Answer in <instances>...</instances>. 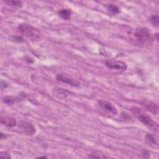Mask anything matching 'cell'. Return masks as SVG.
<instances>
[{"label": "cell", "mask_w": 159, "mask_h": 159, "mask_svg": "<svg viewBox=\"0 0 159 159\" xmlns=\"http://www.w3.org/2000/svg\"><path fill=\"white\" fill-rule=\"evenodd\" d=\"M99 108L103 112L111 116H116L117 114V109L111 102L106 100H99L98 101Z\"/></svg>", "instance_id": "obj_4"}, {"label": "cell", "mask_w": 159, "mask_h": 159, "mask_svg": "<svg viewBox=\"0 0 159 159\" xmlns=\"http://www.w3.org/2000/svg\"><path fill=\"white\" fill-rule=\"evenodd\" d=\"M47 158L46 156H40V157H38L37 158Z\"/></svg>", "instance_id": "obj_22"}, {"label": "cell", "mask_w": 159, "mask_h": 159, "mask_svg": "<svg viewBox=\"0 0 159 159\" xmlns=\"http://www.w3.org/2000/svg\"><path fill=\"white\" fill-rule=\"evenodd\" d=\"M19 127L28 135H33L36 132L35 127L32 123L27 121H22L19 124Z\"/></svg>", "instance_id": "obj_8"}, {"label": "cell", "mask_w": 159, "mask_h": 159, "mask_svg": "<svg viewBox=\"0 0 159 159\" xmlns=\"http://www.w3.org/2000/svg\"><path fill=\"white\" fill-rule=\"evenodd\" d=\"M55 78L58 81H60L61 83L69 84L72 86H78L80 85L78 81L73 78L71 76L65 73L57 74L55 76Z\"/></svg>", "instance_id": "obj_6"}, {"label": "cell", "mask_w": 159, "mask_h": 159, "mask_svg": "<svg viewBox=\"0 0 159 159\" xmlns=\"http://www.w3.org/2000/svg\"><path fill=\"white\" fill-rule=\"evenodd\" d=\"M18 99H19V98H16L13 96H6L2 98V101L4 103L10 105L14 103Z\"/></svg>", "instance_id": "obj_15"}, {"label": "cell", "mask_w": 159, "mask_h": 159, "mask_svg": "<svg viewBox=\"0 0 159 159\" xmlns=\"http://www.w3.org/2000/svg\"><path fill=\"white\" fill-rule=\"evenodd\" d=\"M17 30L33 42L39 41L42 37L40 31L38 29L28 24H20L17 27Z\"/></svg>", "instance_id": "obj_3"}, {"label": "cell", "mask_w": 159, "mask_h": 159, "mask_svg": "<svg viewBox=\"0 0 159 159\" xmlns=\"http://www.w3.org/2000/svg\"><path fill=\"white\" fill-rule=\"evenodd\" d=\"M52 94L55 97L60 99H64L70 96L71 94V92L66 89L57 86L53 88Z\"/></svg>", "instance_id": "obj_7"}, {"label": "cell", "mask_w": 159, "mask_h": 159, "mask_svg": "<svg viewBox=\"0 0 159 159\" xmlns=\"http://www.w3.org/2000/svg\"><path fill=\"white\" fill-rule=\"evenodd\" d=\"M131 112L147 128L154 132H158V125L153 119L140 108L132 106L130 109Z\"/></svg>", "instance_id": "obj_1"}, {"label": "cell", "mask_w": 159, "mask_h": 159, "mask_svg": "<svg viewBox=\"0 0 159 159\" xmlns=\"http://www.w3.org/2000/svg\"><path fill=\"white\" fill-rule=\"evenodd\" d=\"M89 158H109V157L108 156H106L104 154H96V153H92V154H90L88 156Z\"/></svg>", "instance_id": "obj_17"}, {"label": "cell", "mask_w": 159, "mask_h": 159, "mask_svg": "<svg viewBox=\"0 0 159 159\" xmlns=\"http://www.w3.org/2000/svg\"><path fill=\"white\" fill-rule=\"evenodd\" d=\"M145 141L146 143L150 147L153 148H158V137L155 135L152 134H147L145 137Z\"/></svg>", "instance_id": "obj_11"}, {"label": "cell", "mask_w": 159, "mask_h": 159, "mask_svg": "<svg viewBox=\"0 0 159 159\" xmlns=\"http://www.w3.org/2000/svg\"><path fill=\"white\" fill-rule=\"evenodd\" d=\"M141 104L148 111L157 115L158 112V106L157 103L148 100H143L141 102Z\"/></svg>", "instance_id": "obj_9"}, {"label": "cell", "mask_w": 159, "mask_h": 159, "mask_svg": "<svg viewBox=\"0 0 159 159\" xmlns=\"http://www.w3.org/2000/svg\"><path fill=\"white\" fill-rule=\"evenodd\" d=\"M58 15L61 19L65 20H68L71 19V11L69 9H59L57 12Z\"/></svg>", "instance_id": "obj_12"}, {"label": "cell", "mask_w": 159, "mask_h": 159, "mask_svg": "<svg viewBox=\"0 0 159 159\" xmlns=\"http://www.w3.org/2000/svg\"><path fill=\"white\" fill-rule=\"evenodd\" d=\"M7 86H8V84H7V83L6 82H5V81H4L2 80L1 81V89L6 88L7 87Z\"/></svg>", "instance_id": "obj_19"}, {"label": "cell", "mask_w": 159, "mask_h": 159, "mask_svg": "<svg viewBox=\"0 0 159 159\" xmlns=\"http://www.w3.org/2000/svg\"><path fill=\"white\" fill-rule=\"evenodd\" d=\"M4 2L8 6L17 7H21L23 5L22 2L19 1H4Z\"/></svg>", "instance_id": "obj_14"}, {"label": "cell", "mask_w": 159, "mask_h": 159, "mask_svg": "<svg viewBox=\"0 0 159 159\" xmlns=\"http://www.w3.org/2000/svg\"><path fill=\"white\" fill-rule=\"evenodd\" d=\"M105 65L108 68L119 71H124L127 68V65L124 61L114 59L106 60Z\"/></svg>", "instance_id": "obj_5"}, {"label": "cell", "mask_w": 159, "mask_h": 159, "mask_svg": "<svg viewBox=\"0 0 159 159\" xmlns=\"http://www.w3.org/2000/svg\"><path fill=\"white\" fill-rule=\"evenodd\" d=\"M0 157L2 158H11V156L8 153H7L6 152H1V153Z\"/></svg>", "instance_id": "obj_18"}, {"label": "cell", "mask_w": 159, "mask_h": 159, "mask_svg": "<svg viewBox=\"0 0 159 159\" xmlns=\"http://www.w3.org/2000/svg\"><path fill=\"white\" fill-rule=\"evenodd\" d=\"M14 39H15V40L16 41H18V42H22V41H24L23 40V39L22 38H21L20 37H19V36H16V37H14Z\"/></svg>", "instance_id": "obj_20"}, {"label": "cell", "mask_w": 159, "mask_h": 159, "mask_svg": "<svg viewBox=\"0 0 159 159\" xmlns=\"http://www.w3.org/2000/svg\"><path fill=\"white\" fill-rule=\"evenodd\" d=\"M1 124L7 127H13L16 125V120L15 118L7 116H1Z\"/></svg>", "instance_id": "obj_10"}, {"label": "cell", "mask_w": 159, "mask_h": 159, "mask_svg": "<svg viewBox=\"0 0 159 159\" xmlns=\"http://www.w3.org/2000/svg\"><path fill=\"white\" fill-rule=\"evenodd\" d=\"M104 7L109 12H110L111 13H112L113 14H117L120 12V9L118 6H117L116 5H114L113 4H105Z\"/></svg>", "instance_id": "obj_13"}, {"label": "cell", "mask_w": 159, "mask_h": 159, "mask_svg": "<svg viewBox=\"0 0 159 159\" xmlns=\"http://www.w3.org/2000/svg\"><path fill=\"white\" fill-rule=\"evenodd\" d=\"M150 21L153 26L158 27V14H153L150 18Z\"/></svg>", "instance_id": "obj_16"}, {"label": "cell", "mask_w": 159, "mask_h": 159, "mask_svg": "<svg viewBox=\"0 0 159 159\" xmlns=\"http://www.w3.org/2000/svg\"><path fill=\"white\" fill-rule=\"evenodd\" d=\"M132 39L138 45H148L153 40V37L148 29L140 27L135 29L130 34Z\"/></svg>", "instance_id": "obj_2"}, {"label": "cell", "mask_w": 159, "mask_h": 159, "mask_svg": "<svg viewBox=\"0 0 159 159\" xmlns=\"http://www.w3.org/2000/svg\"><path fill=\"white\" fill-rule=\"evenodd\" d=\"M7 135H5L4 134H3L2 132H1V139H6V137H7Z\"/></svg>", "instance_id": "obj_21"}]
</instances>
